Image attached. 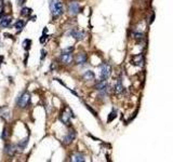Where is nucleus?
Returning a JSON list of instances; mask_svg holds the SVG:
<instances>
[{"label":"nucleus","mask_w":173,"mask_h":162,"mask_svg":"<svg viewBox=\"0 0 173 162\" xmlns=\"http://www.w3.org/2000/svg\"><path fill=\"white\" fill-rule=\"evenodd\" d=\"M71 160L75 162H83L85 159V156L82 155L81 152H75V154L71 155Z\"/></svg>","instance_id":"nucleus-16"},{"label":"nucleus","mask_w":173,"mask_h":162,"mask_svg":"<svg viewBox=\"0 0 173 162\" xmlns=\"http://www.w3.org/2000/svg\"><path fill=\"white\" fill-rule=\"evenodd\" d=\"M30 101H32L30 93H29V92H27V91H24L21 94V95L18 97L16 104H18V108L24 109V108H26V107H28V106L30 105Z\"/></svg>","instance_id":"nucleus-2"},{"label":"nucleus","mask_w":173,"mask_h":162,"mask_svg":"<svg viewBox=\"0 0 173 162\" xmlns=\"http://www.w3.org/2000/svg\"><path fill=\"white\" fill-rule=\"evenodd\" d=\"M2 138H8V129L4 127V133H2Z\"/></svg>","instance_id":"nucleus-26"},{"label":"nucleus","mask_w":173,"mask_h":162,"mask_svg":"<svg viewBox=\"0 0 173 162\" xmlns=\"http://www.w3.org/2000/svg\"><path fill=\"white\" fill-rule=\"evenodd\" d=\"M2 62H4V56H1V55H0V66H1Z\"/></svg>","instance_id":"nucleus-28"},{"label":"nucleus","mask_w":173,"mask_h":162,"mask_svg":"<svg viewBox=\"0 0 173 162\" xmlns=\"http://www.w3.org/2000/svg\"><path fill=\"white\" fill-rule=\"evenodd\" d=\"M116 117H117V113H116V110L114 109L113 111L109 113V116H108V119H107V121H108V122H110V121H113V120L115 119Z\"/></svg>","instance_id":"nucleus-23"},{"label":"nucleus","mask_w":173,"mask_h":162,"mask_svg":"<svg viewBox=\"0 0 173 162\" xmlns=\"http://www.w3.org/2000/svg\"><path fill=\"white\" fill-rule=\"evenodd\" d=\"M69 35L75 39V40H78V41H80V40H83L85 37V32L83 30H80V29L78 28H73L69 32Z\"/></svg>","instance_id":"nucleus-7"},{"label":"nucleus","mask_w":173,"mask_h":162,"mask_svg":"<svg viewBox=\"0 0 173 162\" xmlns=\"http://www.w3.org/2000/svg\"><path fill=\"white\" fill-rule=\"evenodd\" d=\"M27 144H28V138H24V139H21L16 144V149L18 151H24L26 147H27Z\"/></svg>","instance_id":"nucleus-14"},{"label":"nucleus","mask_w":173,"mask_h":162,"mask_svg":"<svg viewBox=\"0 0 173 162\" xmlns=\"http://www.w3.org/2000/svg\"><path fill=\"white\" fill-rule=\"evenodd\" d=\"M131 63L134 66H143L144 64V56L143 54L140 53V54H136V55H133L132 58H131Z\"/></svg>","instance_id":"nucleus-10"},{"label":"nucleus","mask_w":173,"mask_h":162,"mask_svg":"<svg viewBox=\"0 0 173 162\" xmlns=\"http://www.w3.org/2000/svg\"><path fill=\"white\" fill-rule=\"evenodd\" d=\"M4 151L7 154L8 156H12L15 155V152L18 151V149H16V145H13V144H8L6 145V147H4Z\"/></svg>","instance_id":"nucleus-12"},{"label":"nucleus","mask_w":173,"mask_h":162,"mask_svg":"<svg viewBox=\"0 0 173 162\" xmlns=\"http://www.w3.org/2000/svg\"><path fill=\"white\" fill-rule=\"evenodd\" d=\"M11 22H12V18L9 16V15H4V16L1 18V21H0V26H1L2 28H7V27L10 26Z\"/></svg>","instance_id":"nucleus-13"},{"label":"nucleus","mask_w":173,"mask_h":162,"mask_svg":"<svg viewBox=\"0 0 173 162\" xmlns=\"http://www.w3.org/2000/svg\"><path fill=\"white\" fill-rule=\"evenodd\" d=\"M75 50V46H68V48H66V49L63 50V52H66V53H73Z\"/></svg>","instance_id":"nucleus-24"},{"label":"nucleus","mask_w":173,"mask_h":162,"mask_svg":"<svg viewBox=\"0 0 173 162\" xmlns=\"http://www.w3.org/2000/svg\"><path fill=\"white\" fill-rule=\"evenodd\" d=\"M94 78H95V75H94V73L92 70H87L83 74V76H82V79L85 81H92L94 80Z\"/></svg>","instance_id":"nucleus-18"},{"label":"nucleus","mask_w":173,"mask_h":162,"mask_svg":"<svg viewBox=\"0 0 173 162\" xmlns=\"http://www.w3.org/2000/svg\"><path fill=\"white\" fill-rule=\"evenodd\" d=\"M41 54H42V56H41V61L46 57V54H47V52H46V50H41Z\"/></svg>","instance_id":"nucleus-27"},{"label":"nucleus","mask_w":173,"mask_h":162,"mask_svg":"<svg viewBox=\"0 0 173 162\" xmlns=\"http://www.w3.org/2000/svg\"><path fill=\"white\" fill-rule=\"evenodd\" d=\"M76 135H77L76 131H75V130H71L67 134H66V135H65V136H64V138H63V144L64 145H71V143L75 141V138H76Z\"/></svg>","instance_id":"nucleus-8"},{"label":"nucleus","mask_w":173,"mask_h":162,"mask_svg":"<svg viewBox=\"0 0 173 162\" xmlns=\"http://www.w3.org/2000/svg\"><path fill=\"white\" fill-rule=\"evenodd\" d=\"M0 116H1V118H4V120H9L11 117L10 109L8 107H1L0 108Z\"/></svg>","instance_id":"nucleus-15"},{"label":"nucleus","mask_w":173,"mask_h":162,"mask_svg":"<svg viewBox=\"0 0 173 162\" xmlns=\"http://www.w3.org/2000/svg\"><path fill=\"white\" fill-rule=\"evenodd\" d=\"M74 61H75V64H77V65H82V64L87 63V61H88V56H87V54L85 52L82 53H78L77 55L74 57Z\"/></svg>","instance_id":"nucleus-11"},{"label":"nucleus","mask_w":173,"mask_h":162,"mask_svg":"<svg viewBox=\"0 0 173 162\" xmlns=\"http://www.w3.org/2000/svg\"><path fill=\"white\" fill-rule=\"evenodd\" d=\"M95 89L100 92L101 95H106L109 91V85H108L107 80H102L101 79L99 82H96Z\"/></svg>","instance_id":"nucleus-5"},{"label":"nucleus","mask_w":173,"mask_h":162,"mask_svg":"<svg viewBox=\"0 0 173 162\" xmlns=\"http://www.w3.org/2000/svg\"><path fill=\"white\" fill-rule=\"evenodd\" d=\"M24 25H25V22L23 21V20H18V21L15 22L14 26H15V28H16L18 32H20V30H22V29H23Z\"/></svg>","instance_id":"nucleus-20"},{"label":"nucleus","mask_w":173,"mask_h":162,"mask_svg":"<svg viewBox=\"0 0 173 162\" xmlns=\"http://www.w3.org/2000/svg\"><path fill=\"white\" fill-rule=\"evenodd\" d=\"M61 63L64 65H71L74 62V55L73 53H66V52H62L60 56Z\"/></svg>","instance_id":"nucleus-6"},{"label":"nucleus","mask_w":173,"mask_h":162,"mask_svg":"<svg viewBox=\"0 0 173 162\" xmlns=\"http://www.w3.org/2000/svg\"><path fill=\"white\" fill-rule=\"evenodd\" d=\"M50 10L53 18H60L61 15L64 13V7L60 0H50Z\"/></svg>","instance_id":"nucleus-1"},{"label":"nucleus","mask_w":173,"mask_h":162,"mask_svg":"<svg viewBox=\"0 0 173 162\" xmlns=\"http://www.w3.org/2000/svg\"><path fill=\"white\" fill-rule=\"evenodd\" d=\"M48 38H49V36L42 35V37H40V39H39V40H40V42H41V43H44V41H46Z\"/></svg>","instance_id":"nucleus-25"},{"label":"nucleus","mask_w":173,"mask_h":162,"mask_svg":"<svg viewBox=\"0 0 173 162\" xmlns=\"http://www.w3.org/2000/svg\"><path fill=\"white\" fill-rule=\"evenodd\" d=\"M80 4H78L77 1H73L71 4H68V12L71 13V15H77L79 12H80Z\"/></svg>","instance_id":"nucleus-9"},{"label":"nucleus","mask_w":173,"mask_h":162,"mask_svg":"<svg viewBox=\"0 0 173 162\" xmlns=\"http://www.w3.org/2000/svg\"><path fill=\"white\" fill-rule=\"evenodd\" d=\"M32 13V9H30V8L24 7L21 10V15L23 16V18H28Z\"/></svg>","instance_id":"nucleus-19"},{"label":"nucleus","mask_w":173,"mask_h":162,"mask_svg":"<svg viewBox=\"0 0 173 162\" xmlns=\"http://www.w3.org/2000/svg\"><path fill=\"white\" fill-rule=\"evenodd\" d=\"M115 92H116V94H122L124 92V87L122 85L121 79H118V81H117L116 85H115Z\"/></svg>","instance_id":"nucleus-17"},{"label":"nucleus","mask_w":173,"mask_h":162,"mask_svg":"<svg viewBox=\"0 0 173 162\" xmlns=\"http://www.w3.org/2000/svg\"><path fill=\"white\" fill-rule=\"evenodd\" d=\"M75 115L73 113L71 108H68L66 106V108H64L60 113V120L62 121V123L65 124V125H71V118H74Z\"/></svg>","instance_id":"nucleus-3"},{"label":"nucleus","mask_w":173,"mask_h":162,"mask_svg":"<svg viewBox=\"0 0 173 162\" xmlns=\"http://www.w3.org/2000/svg\"><path fill=\"white\" fill-rule=\"evenodd\" d=\"M133 36H134V38L136 39V41H138V42L144 39V34H143V32H134Z\"/></svg>","instance_id":"nucleus-22"},{"label":"nucleus","mask_w":173,"mask_h":162,"mask_svg":"<svg viewBox=\"0 0 173 162\" xmlns=\"http://www.w3.org/2000/svg\"><path fill=\"white\" fill-rule=\"evenodd\" d=\"M112 73V67L108 63H103L100 66V79L102 80H107Z\"/></svg>","instance_id":"nucleus-4"},{"label":"nucleus","mask_w":173,"mask_h":162,"mask_svg":"<svg viewBox=\"0 0 173 162\" xmlns=\"http://www.w3.org/2000/svg\"><path fill=\"white\" fill-rule=\"evenodd\" d=\"M30 46H32V40L25 39L24 41H23V48H24L26 51H28V50L30 49Z\"/></svg>","instance_id":"nucleus-21"}]
</instances>
